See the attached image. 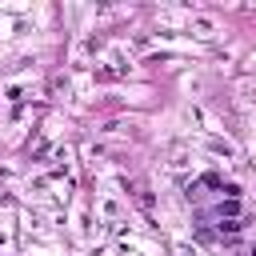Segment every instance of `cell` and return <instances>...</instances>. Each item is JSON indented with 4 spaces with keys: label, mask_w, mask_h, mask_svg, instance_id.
Listing matches in <instances>:
<instances>
[{
    "label": "cell",
    "mask_w": 256,
    "mask_h": 256,
    "mask_svg": "<svg viewBox=\"0 0 256 256\" xmlns=\"http://www.w3.org/2000/svg\"><path fill=\"white\" fill-rule=\"evenodd\" d=\"M220 232H228V236H236V232H240V220H228V216H224V220H220Z\"/></svg>",
    "instance_id": "cell-1"
}]
</instances>
